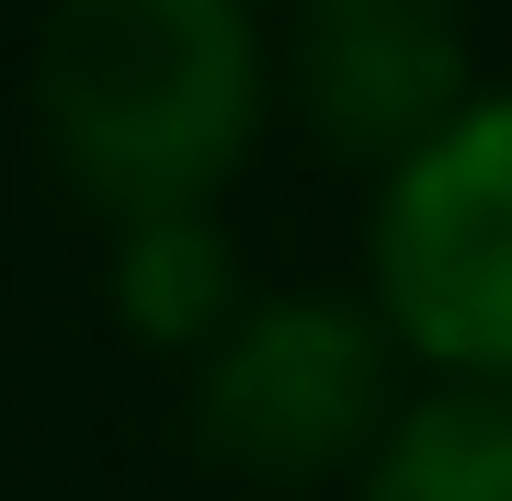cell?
Returning a JSON list of instances; mask_svg holds the SVG:
<instances>
[{"instance_id":"obj_1","label":"cell","mask_w":512,"mask_h":501,"mask_svg":"<svg viewBox=\"0 0 512 501\" xmlns=\"http://www.w3.org/2000/svg\"><path fill=\"white\" fill-rule=\"evenodd\" d=\"M35 137L103 228L205 217L274 114V35L251 0H46Z\"/></svg>"},{"instance_id":"obj_2","label":"cell","mask_w":512,"mask_h":501,"mask_svg":"<svg viewBox=\"0 0 512 501\" xmlns=\"http://www.w3.org/2000/svg\"><path fill=\"white\" fill-rule=\"evenodd\" d=\"M365 308L444 388H512V92H478L376 183Z\"/></svg>"},{"instance_id":"obj_3","label":"cell","mask_w":512,"mask_h":501,"mask_svg":"<svg viewBox=\"0 0 512 501\" xmlns=\"http://www.w3.org/2000/svg\"><path fill=\"white\" fill-rule=\"evenodd\" d=\"M399 365L410 353L365 297H330V285L251 297L217 353H194V445L251 490L353 479L399 422Z\"/></svg>"},{"instance_id":"obj_4","label":"cell","mask_w":512,"mask_h":501,"mask_svg":"<svg viewBox=\"0 0 512 501\" xmlns=\"http://www.w3.org/2000/svg\"><path fill=\"white\" fill-rule=\"evenodd\" d=\"M274 80L319 126V149L365 160L387 183L478 103V46L456 0H296Z\"/></svg>"},{"instance_id":"obj_5","label":"cell","mask_w":512,"mask_h":501,"mask_svg":"<svg viewBox=\"0 0 512 501\" xmlns=\"http://www.w3.org/2000/svg\"><path fill=\"white\" fill-rule=\"evenodd\" d=\"M103 308H114V331H137L148 353H217L228 319L251 308V285H239V240H228L217 217L103 228Z\"/></svg>"},{"instance_id":"obj_6","label":"cell","mask_w":512,"mask_h":501,"mask_svg":"<svg viewBox=\"0 0 512 501\" xmlns=\"http://www.w3.org/2000/svg\"><path fill=\"white\" fill-rule=\"evenodd\" d=\"M353 501H512V388H410Z\"/></svg>"}]
</instances>
